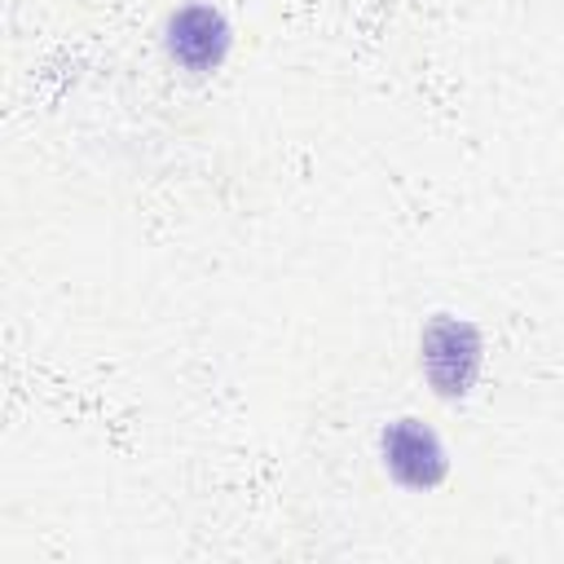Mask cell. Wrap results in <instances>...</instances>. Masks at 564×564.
Wrapping results in <instances>:
<instances>
[{"instance_id":"6da1fadb","label":"cell","mask_w":564,"mask_h":564,"mask_svg":"<svg viewBox=\"0 0 564 564\" xmlns=\"http://www.w3.org/2000/svg\"><path fill=\"white\" fill-rule=\"evenodd\" d=\"M419 366L427 388L441 401H463L485 366V335L476 322L454 317V313H436L427 317L423 335H419Z\"/></svg>"},{"instance_id":"7a4b0ae2","label":"cell","mask_w":564,"mask_h":564,"mask_svg":"<svg viewBox=\"0 0 564 564\" xmlns=\"http://www.w3.org/2000/svg\"><path fill=\"white\" fill-rule=\"evenodd\" d=\"M234 44V26L216 4H181L167 13L163 22V53L172 66H181L185 75H212L225 66Z\"/></svg>"},{"instance_id":"3957f363","label":"cell","mask_w":564,"mask_h":564,"mask_svg":"<svg viewBox=\"0 0 564 564\" xmlns=\"http://www.w3.org/2000/svg\"><path fill=\"white\" fill-rule=\"evenodd\" d=\"M379 458H383V471L401 489H414V494H427V489L445 485V476H449L445 441L423 419H410V414L392 419L379 432Z\"/></svg>"}]
</instances>
